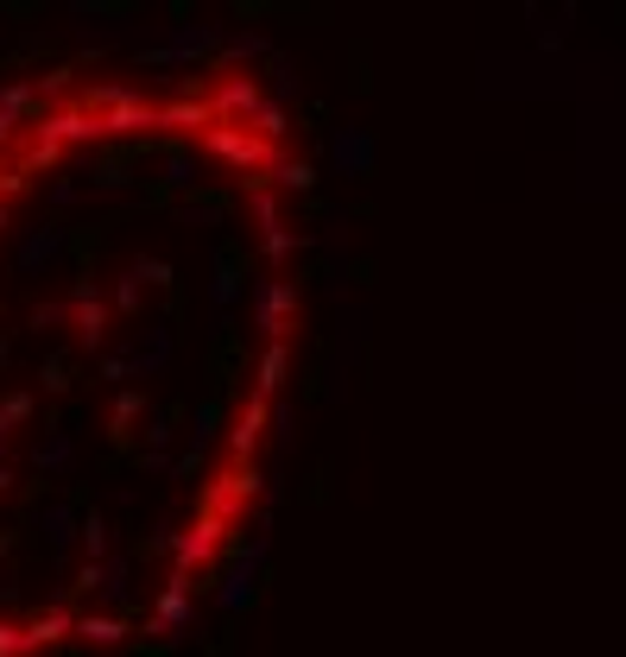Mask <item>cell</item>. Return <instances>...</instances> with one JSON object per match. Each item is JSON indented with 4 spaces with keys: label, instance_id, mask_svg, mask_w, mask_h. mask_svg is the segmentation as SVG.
I'll return each instance as SVG.
<instances>
[{
    "label": "cell",
    "instance_id": "obj_9",
    "mask_svg": "<svg viewBox=\"0 0 626 657\" xmlns=\"http://www.w3.org/2000/svg\"><path fill=\"white\" fill-rule=\"evenodd\" d=\"M58 253H63V228H32V234L20 241V272L32 278V272H39V266H51Z\"/></svg>",
    "mask_w": 626,
    "mask_h": 657
},
{
    "label": "cell",
    "instance_id": "obj_22",
    "mask_svg": "<svg viewBox=\"0 0 626 657\" xmlns=\"http://www.w3.org/2000/svg\"><path fill=\"white\" fill-rule=\"evenodd\" d=\"M7 487H13V468H7V462H0V493H7Z\"/></svg>",
    "mask_w": 626,
    "mask_h": 657
},
{
    "label": "cell",
    "instance_id": "obj_12",
    "mask_svg": "<svg viewBox=\"0 0 626 657\" xmlns=\"http://www.w3.org/2000/svg\"><path fill=\"white\" fill-rule=\"evenodd\" d=\"M70 455H77V437L70 430H51L39 449H32V462L45 468V474H58V468H70Z\"/></svg>",
    "mask_w": 626,
    "mask_h": 657
},
{
    "label": "cell",
    "instance_id": "obj_14",
    "mask_svg": "<svg viewBox=\"0 0 626 657\" xmlns=\"http://www.w3.org/2000/svg\"><path fill=\"white\" fill-rule=\"evenodd\" d=\"M108 600H127V588H134V562L115 557V562H101V581H96Z\"/></svg>",
    "mask_w": 626,
    "mask_h": 657
},
{
    "label": "cell",
    "instance_id": "obj_7",
    "mask_svg": "<svg viewBox=\"0 0 626 657\" xmlns=\"http://www.w3.org/2000/svg\"><path fill=\"white\" fill-rule=\"evenodd\" d=\"M190 614H196L190 588H184V581H165V595H158V614H153V633L184 638V633H190Z\"/></svg>",
    "mask_w": 626,
    "mask_h": 657
},
{
    "label": "cell",
    "instance_id": "obj_2",
    "mask_svg": "<svg viewBox=\"0 0 626 657\" xmlns=\"http://www.w3.org/2000/svg\"><path fill=\"white\" fill-rule=\"evenodd\" d=\"M292 316H297V285H292V278H266V285L254 291V329L266 335V342H278V349H285Z\"/></svg>",
    "mask_w": 626,
    "mask_h": 657
},
{
    "label": "cell",
    "instance_id": "obj_17",
    "mask_svg": "<svg viewBox=\"0 0 626 657\" xmlns=\"http://www.w3.org/2000/svg\"><path fill=\"white\" fill-rule=\"evenodd\" d=\"M139 411H146V392H120L115 399V411H108V418H115V430H127L139 418Z\"/></svg>",
    "mask_w": 626,
    "mask_h": 657
},
{
    "label": "cell",
    "instance_id": "obj_6",
    "mask_svg": "<svg viewBox=\"0 0 626 657\" xmlns=\"http://www.w3.org/2000/svg\"><path fill=\"white\" fill-rule=\"evenodd\" d=\"M70 323H77V342H82V349H101V335H108V304H101L96 285H77V291H70Z\"/></svg>",
    "mask_w": 626,
    "mask_h": 657
},
{
    "label": "cell",
    "instance_id": "obj_8",
    "mask_svg": "<svg viewBox=\"0 0 626 657\" xmlns=\"http://www.w3.org/2000/svg\"><path fill=\"white\" fill-rule=\"evenodd\" d=\"M70 638L96 645V651H115V645H127V619H120V614H77Z\"/></svg>",
    "mask_w": 626,
    "mask_h": 657
},
{
    "label": "cell",
    "instance_id": "obj_5",
    "mask_svg": "<svg viewBox=\"0 0 626 657\" xmlns=\"http://www.w3.org/2000/svg\"><path fill=\"white\" fill-rule=\"evenodd\" d=\"M260 562H266V538H254V550H241V562L228 569V581L216 588V607H222V614H241V607L254 600V576H260Z\"/></svg>",
    "mask_w": 626,
    "mask_h": 657
},
{
    "label": "cell",
    "instance_id": "obj_1",
    "mask_svg": "<svg viewBox=\"0 0 626 657\" xmlns=\"http://www.w3.org/2000/svg\"><path fill=\"white\" fill-rule=\"evenodd\" d=\"M228 550V524L216 519V512H203V519L184 524V538L172 543V581H184V588H196V576L209 569V562Z\"/></svg>",
    "mask_w": 626,
    "mask_h": 657
},
{
    "label": "cell",
    "instance_id": "obj_13",
    "mask_svg": "<svg viewBox=\"0 0 626 657\" xmlns=\"http://www.w3.org/2000/svg\"><path fill=\"white\" fill-rule=\"evenodd\" d=\"M39 524H45V538H51V543H58V550H63V543L77 538V506L51 500V506H45V512H39Z\"/></svg>",
    "mask_w": 626,
    "mask_h": 657
},
{
    "label": "cell",
    "instance_id": "obj_10",
    "mask_svg": "<svg viewBox=\"0 0 626 657\" xmlns=\"http://www.w3.org/2000/svg\"><path fill=\"white\" fill-rule=\"evenodd\" d=\"M368 165H373L368 134H342V139H335V171H342V177H368Z\"/></svg>",
    "mask_w": 626,
    "mask_h": 657
},
{
    "label": "cell",
    "instance_id": "obj_15",
    "mask_svg": "<svg viewBox=\"0 0 626 657\" xmlns=\"http://www.w3.org/2000/svg\"><path fill=\"white\" fill-rule=\"evenodd\" d=\"M278 190H311L316 184V165H304V158H278Z\"/></svg>",
    "mask_w": 626,
    "mask_h": 657
},
{
    "label": "cell",
    "instance_id": "obj_19",
    "mask_svg": "<svg viewBox=\"0 0 626 657\" xmlns=\"http://www.w3.org/2000/svg\"><path fill=\"white\" fill-rule=\"evenodd\" d=\"M209 297H216V310L228 316V304L241 297V278H235V272H216V285H209Z\"/></svg>",
    "mask_w": 626,
    "mask_h": 657
},
{
    "label": "cell",
    "instance_id": "obj_16",
    "mask_svg": "<svg viewBox=\"0 0 626 657\" xmlns=\"http://www.w3.org/2000/svg\"><path fill=\"white\" fill-rule=\"evenodd\" d=\"M139 297H146V278H139V272L127 266V272L115 278V310H127V316H134V310H139Z\"/></svg>",
    "mask_w": 626,
    "mask_h": 657
},
{
    "label": "cell",
    "instance_id": "obj_20",
    "mask_svg": "<svg viewBox=\"0 0 626 657\" xmlns=\"http://www.w3.org/2000/svg\"><path fill=\"white\" fill-rule=\"evenodd\" d=\"M0 657H26V645H20V626H13V619H0Z\"/></svg>",
    "mask_w": 626,
    "mask_h": 657
},
{
    "label": "cell",
    "instance_id": "obj_11",
    "mask_svg": "<svg viewBox=\"0 0 626 657\" xmlns=\"http://www.w3.org/2000/svg\"><path fill=\"white\" fill-rule=\"evenodd\" d=\"M285 373H292V349H278V342H273V349L260 354V380H254V399H273V392L285 386Z\"/></svg>",
    "mask_w": 626,
    "mask_h": 657
},
{
    "label": "cell",
    "instance_id": "obj_4",
    "mask_svg": "<svg viewBox=\"0 0 626 657\" xmlns=\"http://www.w3.org/2000/svg\"><path fill=\"white\" fill-rule=\"evenodd\" d=\"M70 626H77V607H63V600H51V607H39V614L20 626V645L26 657L32 651H58L63 638H70Z\"/></svg>",
    "mask_w": 626,
    "mask_h": 657
},
{
    "label": "cell",
    "instance_id": "obj_18",
    "mask_svg": "<svg viewBox=\"0 0 626 657\" xmlns=\"http://www.w3.org/2000/svg\"><path fill=\"white\" fill-rule=\"evenodd\" d=\"M216 424H222V411H216V405H203V411H196V430H190V449H196V455H203V443L216 437Z\"/></svg>",
    "mask_w": 626,
    "mask_h": 657
},
{
    "label": "cell",
    "instance_id": "obj_21",
    "mask_svg": "<svg viewBox=\"0 0 626 657\" xmlns=\"http://www.w3.org/2000/svg\"><path fill=\"white\" fill-rule=\"evenodd\" d=\"M172 184H177V190H184V184H196V165H190V153H177V158H172Z\"/></svg>",
    "mask_w": 626,
    "mask_h": 657
},
{
    "label": "cell",
    "instance_id": "obj_3",
    "mask_svg": "<svg viewBox=\"0 0 626 657\" xmlns=\"http://www.w3.org/2000/svg\"><path fill=\"white\" fill-rule=\"evenodd\" d=\"M266 437H273V418H266V399H241L235 424H228V462L254 468V455H260V443H266Z\"/></svg>",
    "mask_w": 626,
    "mask_h": 657
}]
</instances>
